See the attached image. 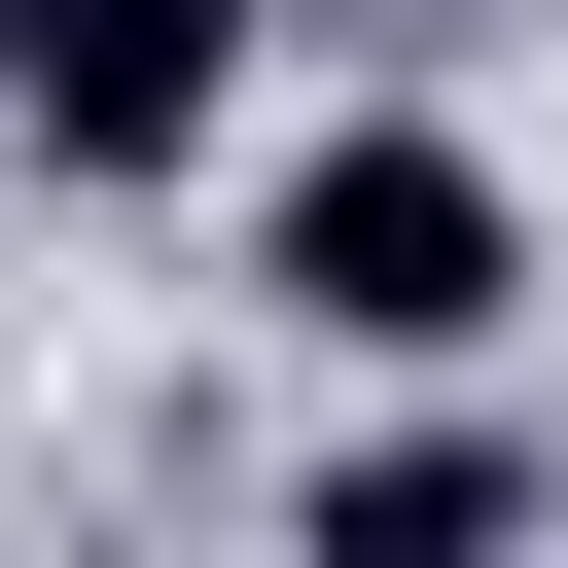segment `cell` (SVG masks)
<instances>
[{"instance_id": "obj_3", "label": "cell", "mask_w": 568, "mask_h": 568, "mask_svg": "<svg viewBox=\"0 0 568 568\" xmlns=\"http://www.w3.org/2000/svg\"><path fill=\"white\" fill-rule=\"evenodd\" d=\"M426 532H532V462H497V426H390V462H320V568H426Z\"/></svg>"}, {"instance_id": "obj_1", "label": "cell", "mask_w": 568, "mask_h": 568, "mask_svg": "<svg viewBox=\"0 0 568 568\" xmlns=\"http://www.w3.org/2000/svg\"><path fill=\"white\" fill-rule=\"evenodd\" d=\"M248 320H284V355H497V320H532V178H497L462 106H320V142L248 178Z\"/></svg>"}, {"instance_id": "obj_2", "label": "cell", "mask_w": 568, "mask_h": 568, "mask_svg": "<svg viewBox=\"0 0 568 568\" xmlns=\"http://www.w3.org/2000/svg\"><path fill=\"white\" fill-rule=\"evenodd\" d=\"M284 71V0H0V142L36 178H213Z\"/></svg>"}]
</instances>
